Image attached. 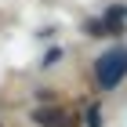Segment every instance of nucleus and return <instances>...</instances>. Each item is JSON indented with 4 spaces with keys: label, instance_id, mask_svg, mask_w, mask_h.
<instances>
[{
    "label": "nucleus",
    "instance_id": "obj_3",
    "mask_svg": "<svg viewBox=\"0 0 127 127\" xmlns=\"http://www.w3.org/2000/svg\"><path fill=\"white\" fill-rule=\"evenodd\" d=\"M87 127H102V113L98 109H87Z\"/></svg>",
    "mask_w": 127,
    "mask_h": 127
},
{
    "label": "nucleus",
    "instance_id": "obj_1",
    "mask_svg": "<svg viewBox=\"0 0 127 127\" xmlns=\"http://www.w3.org/2000/svg\"><path fill=\"white\" fill-rule=\"evenodd\" d=\"M95 76H98V87H102V91H113L120 80L127 76V47L105 51V55L95 62Z\"/></svg>",
    "mask_w": 127,
    "mask_h": 127
},
{
    "label": "nucleus",
    "instance_id": "obj_2",
    "mask_svg": "<svg viewBox=\"0 0 127 127\" xmlns=\"http://www.w3.org/2000/svg\"><path fill=\"white\" fill-rule=\"evenodd\" d=\"M33 120L40 127H76V120L69 116V113H62V109H36Z\"/></svg>",
    "mask_w": 127,
    "mask_h": 127
}]
</instances>
